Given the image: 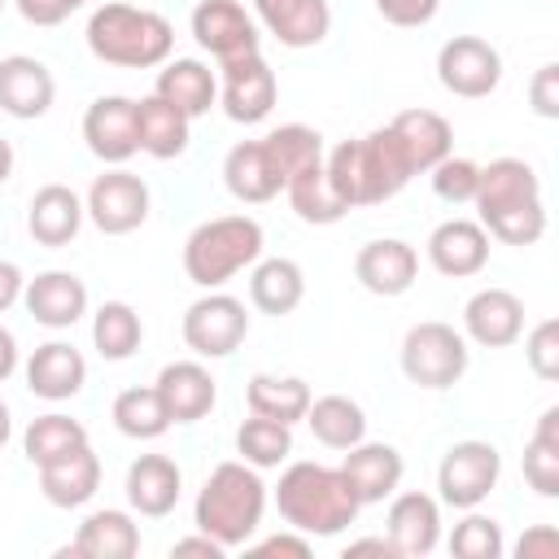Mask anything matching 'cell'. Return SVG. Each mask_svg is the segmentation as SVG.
I'll return each mask as SVG.
<instances>
[{"mask_svg": "<svg viewBox=\"0 0 559 559\" xmlns=\"http://www.w3.org/2000/svg\"><path fill=\"white\" fill-rule=\"evenodd\" d=\"M402 371L419 389H454L467 371V336L441 319H424L402 336Z\"/></svg>", "mask_w": 559, "mask_h": 559, "instance_id": "cell-7", "label": "cell"}, {"mask_svg": "<svg viewBox=\"0 0 559 559\" xmlns=\"http://www.w3.org/2000/svg\"><path fill=\"white\" fill-rule=\"evenodd\" d=\"M79 445H87V428L79 419L61 415V411H48V415L31 419L26 432H22V454L35 467H44V463H52V459H61V454H70Z\"/></svg>", "mask_w": 559, "mask_h": 559, "instance_id": "cell-39", "label": "cell"}, {"mask_svg": "<svg viewBox=\"0 0 559 559\" xmlns=\"http://www.w3.org/2000/svg\"><path fill=\"white\" fill-rule=\"evenodd\" d=\"M83 35H87L92 57L105 61V66H118V70H153L175 48V26L162 13L135 9V4H122V0H109V4L92 9Z\"/></svg>", "mask_w": 559, "mask_h": 559, "instance_id": "cell-4", "label": "cell"}, {"mask_svg": "<svg viewBox=\"0 0 559 559\" xmlns=\"http://www.w3.org/2000/svg\"><path fill=\"white\" fill-rule=\"evenodd\" d=\"M262 140H266V148H271L275 166L284 170V183H288L297 170H306V166L323 162V135H319L314 127H306V122H284V127L266 131Z\"/></svg>", "mask_w": 559, "mask_h": 559, "instance_id": "cell-42", "label": "cell"}, {"mask_svg": "<svg viewBox=\"0 0 559 559\" xmlns=\"http://www.w3.org/2000/svg\"><path fill=\"white\" fill-rule=\"evenodd\" d=\"M9 437H13V415H9V402L0 397V450H4Z\"/></svg>", "mask_w": 559, "mask_h": 559, "instance_id": "cell-56", "label": "cell"}, {"mask_svg": "<svg viewBox=\"0 0 559 559\" xmlns=\"http://www.w3.org/2000/svg\"><path fill=\"white\" fill-rule=\"evenodd\" d=\"M87 380V362L70 341H44L35 345V354L26 358V389L44 402H66L83 389Z\"/></svg>", "mask_w": 559, "mask_h": 559, "instance_id": "cell-26", "label": "cell"}, {"mask_svg": "<svg viewBox=\"0 0 559 559\" xmlns=\"http://www.w3.org/2000/svg\"><path fill=\"white\" fill-rule=\"evenodd\" d=\"M341 472H345L354 498H358L362 507H371V502H384V498L397 493L406 463H402L397 445H384V441H367V437H362L358 445L345 450Z\"/></svg>", "mask_w": 559, "mask_h": 559, "instance_id": "cell-20", "label": "cell"}, {"mask_svg": "<svg viewBox=\"0 0 559 559\" xmlns=\"http://www.w3.org/2000/svg\"><path fill=\"white\" fill-rule=\"evenodd\" d=\"M528 105L537 118H559V66L546 61L528 83Z\"/></svg>", "mask_w": 559, "mask_h": 559, "instance_id": "cell-47", "label": "cell"}, {"mask_svg": "<svg viewBox=\"0 0 559 559\" xmlns=\"http://www.w3.org/2000/svg\"><path fill=\"white\" fill-rule=\"evenodd\" d=\"M236 454L249 463V467H280L288 454H293V424H280V419H266V415H253L236 428Z\"/></svg>", "mask_w": 559, "mask_h": 559, "instance_id": "cell-41", "label": "cell"}, {"mask_svg": "<svg viewBox=\"0 0 559 559\" xmlns=\"http://www.w3.org/2000/svg\"><path fill=\"white\" fill-rule=\"evenodd\" d=\"M135 131H140V153H148L157 162H175L188 153L192 118L179 114L162 96H144V100H135Z\"/></svg>", "mask_w": 559, "mask_h": 559, "instance_id": "cell-32", "label": "cell"}, {"mask_svg": "<svg viewBox=\"0 0 559 559\" xmlns=\"http://www.w3.org/2000/svg\"><path fill=\"white\" fill-rule=\"evenodd\" d=\"M432 192L441 197V201H450V205H463V201H472L476 197V179H480V166L476 162H467V157H441L432 170Z\"/></svg>", "mask_w": 559, "mask_h": 559, "instance_id": "cell-44", "label": "cell"}, {"mask_svg": "<svg viewBox=\"0 0 559 559\" xmlns=\"http://www.w3.org/2000/svg\"><path fill=\"white\" fill-rule=\"evenodd\" d=\"M428 262L450 280L480 275L489 262V231L472 218H445L428 236Z\"/></svg>", "mask_w": 559, "mask_h": 559, "instance_id": "cell-22", "label": "cell"}, {"mask_svg": "<svg viewBox=\"0 0 559 559\" xmlns=\"http://www.w3.org/2000/svg\"><path fill=\"white\" fill-rule=\"evenodd\" d=\"M306 297V275L293 258H258L249 271V301L262 314H293Z\"/></svg>", "mask_w": 559, "mask_h": 559, "instance_id": "cell-33", "label": "cell"}, {"mask_svg": "<svg viewBox=\"0 0 559 559\" xmlns=\"http://www.w3.org/2000/svg\"><path fill=\"white\" fill-rule=\"evenodd\" d=\"M83 140L105 166H122L127 157L140 153V131H135V100L131 96H100L83 114Z\"/></svg>", "mask_w": 559, "mask_h": 559, "instance_id": "cell-14", "label": "cell"}, {"mask_svg": "<svg viewBox=\"0 0 559 559\" xmlns=\"http://www.w3.org/2000/svg\"><path fill=\"white\" fill-rule=\"evenodd\" d=\"M389 131H393V140L406 153V162H411L415 175L419 170H432L454 148V131H450V122L437 109H402L389 122Z\"/></svg>", "mask_w": 559, "mask_h": 559, "instance_id": "cell-29", "label": "cell"}, {"mask_svg": "<svg viewBox=\"0 0 559 559\" xmlns=\"http://www.w3.org/2000/svg\"><path fill=\"white\" fill-rule=\"evenodd\" d=\"M87 218L96 223V231L105 236H127L148 218V183L122 166L105 170L92 179L87 197H83Z\"/></svg>", "mask_w": 559, "mask_h": 559, "instance_id": "cell-11", "label": "cell"}, {"mask_svg": "<svg viewBox=\"0 0 559 559\" xmlns=\"http://www.w3.org/2000/svg\"><path fill=\"white\" fill-rule=\"evenodd\" d=\"M4 4H9V0H0V9H4Z\"/></svg>", "mask_w": 559, "mask_h": 559, "instance_id": "cell-57", "label": "cell"}, {"mask_svg": "<svg viewBox=\"0 0 559 559\" xmlns=\"http://www.w3.org/2000/svg\"><path fill=\"white\" fill-rule=\"evenodd\" d=\"M284 197H288L293 214H297L301 223H310V227H328V223H341V218L349 214V205H345V201L336 197V188L328 183L323 162L297 170V175L284 183Z\"/></svg>", "mask_w": 559, "mask_h": 559, "instance_id": "cell-35", "label": "cell"}, {"mask_svg": "<svg viewBox=\"0 0 559 559\" xmlns=\"http://www.w3.org/2000/svg\"><path fill=\"white\" fill-rule=\"evenodd\" d=\"M253 13L284 48H314L332 31L328 0H253Z\"/></svg>", "mask_w": 559, "mask_h": 559, "instance_id": "cell-23", "label": "cell"}, {"mask_svg": "<svg viewBox=\"0 0 559 559\" xmlns=\"http://www.w3.org/2000/svg\"><path fill=\"white\" fill-rule=\"evenodd\" d=\"M192 39L223 66L249 52H262V35L258 22L245 13V4L236 0H201L192 9Z\"/></svg>", "mask_w": 559, "mask_h": 559, "instance_id": "cell-12", "label": "cell"}, {"mask_svg": "<svg viewBox=\"0 0 559 559\" xmlns=\"http://www.w3.org/2000/svg\"><path fill=\"white\" fill-rule=\"evenodd\" d=\"M480 227L502 245H537L546 231V205H542V179L524 157H493L480 166L476 197Z\"/></svg>", "mask_w": 559, "mask_h": 559, "instance_id": "cell-1", "label": "cell"}, {"mask_svg": "<svg viewBox=\"0 0 559 559\" xmlns=\"http://www.w3.org/2000/svg\"><path fill=\"white\" fill-rule=\"evenodd\" d=\"M245 402H249L253 415H266V419H280V424H297V419H306L310 384L297 380V376H266V371H258L245 384Z\"/></svg>", "mask_w": 559, "mask_h": 559, "instance_id": "cell-36", "label": "cell"}, {"mask_svg": "<svg viewBox=\"0 0 559 559\" xmlns=\"http://www.w3.org/2000/svg\"><path fill=\"white\" fill-rule=\"evenodd\" d=\"M384 524H389V542L397 555H432L441 542V502L419 489L393 493Z\"/></svg>", "mask_w": 559, "mask_h": 559, "instance_id": "cell-24", "label": "cell"}, {"mask_svg": "<svg viewBox=\"0 0 559 559\" xmlns=\"http://www.w3.org/2000/svg\"><path fill=\"white\" fill-rule=\"evenodd\" d=\"M275 511L288 528H297L306 537H336L341 528H349L358 520L362 502L354 498L341 467H323V463L301 459V463H288L280 472Z\"/></svg>", "mask_w": 559, "mask_h": 559, "instance_id": "cell-2", "label": "cell"}, {"mask_svg": "<svg viewBox=\"0 0 559 559\" xmlns=\"http://www.w3.org/2000/svg\"><path fill=\"white\" fill-rule=\"evenodd\" d=\"M22 288H26L22 271H17L13 262H0V314H4L9 306H17V301H22Z\"/></svg>", "mask_w": 559, "mask_h": 559, "instance_id": "cell-51", "label": "cell"}, {"mask_svg": "<svg viewBox=\"0 0 559 559\" xmlns=\"http://www.w3.org/2000/svg\"><path fill=\"white\" fill-rule=\"evenodd\" d=\"M524 480L542 498H559V406H546L528 445H524Z\"/></svg>", "mask_w": 559, "mask_h": 559, "instance_id": "cell-37", "label": "cell"}, {"mask_svg": "<svg viewBox=\"0 0 559 559\" xmlns=\"http://www.w3.org/2000/svg\"><path fill=\"white\" fill-rule=\"evenodd\" d=\"M262 511H266V485H262L258 467H249L240 459V463H218L205 476L197 507H192V520L205 537H214L223 550H231L258 533Z\"/></svg>", "mask_w": 559, "mask_h": 559, "instance_id": "cell-5", "label": "cell"}, {"mask_svg": "<svg viewBox=\"0 0 559 559\" xmlns=\"http://www.w3.org/2000/svg\"><path fill=\"white\" fill-rule=\"evenodd\" d=\"M153 96L170 100V105H175L179 114H188V118H201V114H210V109L218 105V79H214V70H210L205 61H197V57H175V61H162Z\"/></svg>", "mask_w": 559, "mask_h": 559, "instance_id": "cell-28", "label": "cell"}, {"mask_svg": "<svg viewBox=\"0 0 559 559\" xmlns=\"http://www.w3.org/2000/svg\"><path fill=\"white\" fill-rule=\"evenodd\" d=\"M153 389H157V397H162L170 424H197V419H205V415L214 411V402H218V380L210 376V367H201V362H192V358L166 362V367L157 371V384H153Z\"/></svg>", "mask_w": 559, "mask_h": 559, "instance_id": "cell-17", "label": "cell"}, {"mask_svg": "<svg viewBox=\"0 0 559 559\" xmlns=\"http://www.w3.org/2000/svg\"><path fill=\"white\" fill-rule=\"evenodd\" d=\"M450 555L459 559H498L502 555V528L493 515H480L476 507L454 524L450 533Z\"/></svg>", "mask_w": 559, "mask_h": 559, "instance_id": "cell-43", "label": "cell"}, {"mask_svg": "<svg viewBox=\"0 0 559 559\" xmlns=\"http://www.w3.org/2000/svg\"><path fill=\"white\" fill-rule=\"evenodd\" d=\"M515 555H520V559H555V555H559V533H555L550 524H537V528H528V533L520 537Z\"/></svg>", "mask_w": 559, "mask_h": 559, "instance_id": "cell-50", "label": "cell"}, {"mask_svg": "<svg viewBox=\"0 0 559 559\" xmlns=\"http://www.w3.org/2000/svg\"><path fill=\"white\" fill-rule=\"evenodd\" d=\"M9 175H13V144L0 135V183H4Z\"/></svg>", "mask_w": 559, "mask_h": 559, "instance_id": "cell-55", "label": "cell"}, {"mask_svg": "<svg viewBox=\"0 0 559 559\" xmlns=\"http://www.w3.org/2000/svg\"><path fill=\"white\" fill-rule=\"evenodd\" d=\"M258 258H262V223L249 214L205 218L183 240V275L197 288H223Z\"/></svg>", "mask_w": 559, "mask_h": 559, "instance_id": "cell-6", "label": "cell"}, {"mask_svg": "<svg viewBox=\"0 0 559 559\" xmlns=\"http://www.w3.org/2000/svg\"><path fill=\"white\" fill-rule=\"evenodd\" d=\"M223 83H218V105L231 122H262L271 109H275V70L266 66L262 52H249V57H236V61H223Z\"/></svg>", "mask_w": 559, "mask_h": 559, "instance_id": "cell-13", "label": "cell"}, {"mask_svg": "<svg viewBox=\"0 0 559 559\" xmlns=\"http://www.w3.org/2000/svg\"><path fill=\"white\" fill-rule=\"evenodd\" d=\"M502 476V454L489 445V441H454L445 454H441V467H437V489H441V502L454 507V511H472L480 507L493 485Z\"/></svg>", "mask_w": 559, "mask_h": 559, "instance_id": "cell-9", "label": "cell"}, {"mask_svg": "<svg viewBox=\"0 0 559 559\" xmlns=\"http://www.w3.org/2000/svg\"><path fill=\"white\" fill-rule=\"evenodd\" d=\"M419 275V253L406 240H367L354 258V280L376 297H402Z\"/></svg>", "mask_w": 559, "mask_h": 559, "instance_id": "cell-21", "label": "cell"}, {"mask_svg": "<svg viewBox=\"0 0 559 559\" xmlns=\"http://www.w3.org/2000/svg\"><path fill=\"white\" fill-rule=\"evenodd\" d=\"M437 79H441V87L450 96L480 100L502 83V57L480 35H454L437 52Z\"/></svg>", "mask_w": 559, "mask_h": 559, "instance_id": "cell-10", "label": "cell"}, {"mask_svg": "<svg viewBox=\"0 0 559 559\" xmlns=\"http://www.w3.org/2000/svg\"><path fill=\"white\" fill-rule=\"evenodd\" d=\"M245 336H249V310L231 293L205 288V297H197L183 310V341L197 358H227L240 349Z\"/></svg>", "mask_w": 559, "mask_h": 559, "instance_id": "cell-8", "label": "cell"}, {"mask_svg": "<svg viewBox=\"0 0 559 559\" xmlns=\"http://www.w3.org/2000/svg\"><path fill=\"white\" fill-rule=\"evenodd\" d=\"M17 4V13L31 22V26H57V22H66L74 9H83L87 0H13Z\"/></svg>", "mask_w": 559, "mask_h": 559, "instance_id": "cell-48", "label": "cell"}, {"mask_svg": "<svg viewBox=\"0 0 559 559\" xmlns=\"http://www.w3.org/2000/svg\"><path fill=\"white\" fill-rule=\"evenodd\" d=\"M170 555H175V559H183V555H205V559H223V546H218L214 537H205V533L197 528V537H183V542H175V546H170Z\"/></svg>", "mask_w": 559, "mask_h": 559, "instance_id": "cell-52", "label": "cell"}, {"mask_svg": "<svg viewBox=\"0 0 559 559\" xmlns=\"http://www.w3.org/2000/svg\"><path fill=\"white\" fill-rule=\"evenodd\" d=\"M13 371H17V341H13V332L0 323V384H4Z\"/></svg>", "mask_w": 559, "mask_h": 559, "instance_id": "cell-54", "label": "cell"}, {"mask_svg": "<svg viewBox=\"0 0 559 559\" xmlns=\"http://www.w3.org/2000/svg\"><path fill=\"white\" fill-rule=\"evenodd\" d=\"M323 170H328V183L336 188V197H341L349 210L384 205V201L397 197V192L411 183V175H415L389 127H376V131L362 135V140H341V144L323 157Z\"/></svg>", "mask_w": 559, "mask_h": 559, "instance_id": "cell-3", "label": "cell"}, {"mask_svg": "<svg viewBox=\"0 0 559 559\" xmlns=\"http://www.w3.org/2000/svg\"><path fill=\"white\" fill-rule=\"evenodd\" d=\"M179 489H183V476H179L175 459H166V454H140L127 467V502H131V511H140L148 520L170 515L179 502Z\"/></svg>", "mask_w": 559, "mask_h": 559, "instance_id": "cell-27", "label": "cell"}, {"mask_svg": "<svg viewBox=\"0 0 559 559\" xmlns=\"http://www.w3.org/2000/svg\"><path fill=\"white\" fill-rule=\"evenodd\" d=\"M83 218H87V210H83V201H79L74 188H66V183H44V188L31 197L26 231H31L35 245L61 249V245H70V240L79 236Z\"/></svg>", "mask_w": 559, "mask_h": 559, "instance_id": "cell-25", "label": "cell"}, {"mask_svg": "<svg viewBox=\"0 0 559 559\" xmlns=\"http://www.w3.org/2000/svg\"><path fill=\"white\" fill-rule=\"evenodd\" d=\"M109 415H114V428L122 437H131V441H153V437H162L170 428V415H166V406H162L153 384L148 389H122L114 397Z\"/></svg>", "mask_w": 559, "mask_h": 559, "instance_id": "cell-40", "label": "cell"}, {"mask_svg": "<svg viewBox=\"0 0 559 559\" xmlns=\"http://www.w3.org/2000/svg\"><path fill=\"white\" fill-rule=\"evenodd\" d=\"M358 555H380V559H393L397 550H393V542H389V537H358V542H349V546H345V559H358Z\"/></svg>", "mask_w": 559, "mask_h": 559, "instance_id": "cell-53", "label": "cell"}, {"mask_svg": "<svg viewBox=\"0 0 559 559\" xmlns=\"http://www.w3.org/2000/svg\"><path fill=\"white\" fill-rule=\"evenodd\" d=\"M144 341V323L135 314V306L127 301H105L96 314H92V345L100 358L109 362H127Z\"/></svg>", "mask_w": 559, "mask_h": 559, "instance_id": "cell-38", "label": "cell"}, {"mask_svg": "<svg viewBox=\"0 0 559 559\" xmlns=\"http://www.w3.org/2000/svg\"><path fill=\"white\" fill-rule=\"evenodd\" d=\"M437 9H441V0H376V13L393 26H406V31L428 26L437 17Z\"/></svg>", "mask_w": 559, "mask_h": 559, "instance_id": "cell-46", "label": "cell"}, {"mask_svg": "<svg viewBox=\"0 0 559 559\" xmlns=\"http://www.w3.org/2000/svg\"><path fill=\"white\" fill-rule=\"evenodd\" d=\"M306 424H310L314 441L328 445V450H349V445H358V441L367 437V415H362V406H358L354 397H345V393L310 397Z\"/></svg>", "mask_w": 559, "mask_h": 559, "instance_id": "cell-34", "label": "cell"}, {"mask_svg": "<svg viewBox=\"0 0 559 559\" xmlns=\"http://www.w3.org/2000/svg\"><path fill=\"white\" fill-rule=\"evenodd\" d=\"M52 96H57V83L39 57H26V52L0 57V109L9 118H22V122L44 118L52 109Z\"/></svg>", "mask_w": 559, "mask_h": 559, "instance_id": "cell-15", "label": "cell"}, {"mask_svg": "<svg viewBox=\"0 0 559 559\" xmlns=\"http://www.w3.org/2000/svg\"><path fill=\"white\" fill-rule=\"evenodd\" d=\"M524 358H528V367H533L537 380H559V323L555 319H542L528 332Z\"/></svg>", "mask_w": 559, "mask_h": 559, "instance_id": "cell-45", "label": "cell"}, {"mask_svg": "<svg viewBox=\"0 0 559 559\" xmlns=\"http://www.w3.org/2000/svg\"><path fill=\"white\" fill-rule=\"evenodd\" d=\"M96 489H100V459L92 454V445H79L39 467V493L61 511L92 502Z\"/></svg>", "mask_w": 559, "mask_h": 559, "instance_id": "cell-30", "label": "cell"}, {"mask_svg": "<svg viewBox=\"0 0 559 559\" xmlns=\"http://www.w3.org/2000/svg\"><path fill=\"white\" fill-rule=\"evenodd\" d=\"M463 332L485 349H507L524 332V301L507 288H480L463 306Z\"/></svg>", "mask_w": 559, "mask_h": 559, "instance_id": "cell-19", "label": "cell"}, {"mask_svg": "<svg viewBox=\"0 0 559 559\" xmlns=\"http://www.w3.org/2000/svg\"><path fill=\"white\" fill-rule=\"evenodd\" d=\"M66 555H74V559H131V555H140V524L118 507L92 511L79 524Z\"/></svg>", "mask_w": 559, "mask_h": 559, "instance_id": "cell-31", "label": "cell"}, {"mask_svg": "<svg viewBox=\"0 0 559 559\" xmlns=\"http://www.w3.org/2000/svg\"><path fill=\"white\" fill-rule=\"evenodd\" d=\"M22 301L39 328L61 332L87 314V284L74 271H39L35 280H26Z\"/></svg>", "mask_w": 559, "mask_h": 559, "instance_id": "cell-16", "label": "cell"}, {"mask_svg": "<svg viewBox=\"0 0 559 559\" xmlns=\"http://www.w3.org/2000/svg\"><path fill=\"white\" fill-rule=\"evenodd\" d=\"M223 183H227V192L236 201L262 205V201H271V197L284 192V170L275 166L266 140H240L223 157Z\"/></svg>", "mask_w": 559, "mask_h": 559, "instance_id": "cell-18", "label": "cell"}, {"mask_svg": "<svg viewBox=\"0 0 559 559\" xmlns=\"http://www.w3.org/2000/svg\"><path fill=\"white\" fill-rule=\"evenodd\" d=\"M253 555L258 559H271V555H288V559H306L310 555V537L306 533H275V537H266V542H258L253 546Z\"/></svg>", "mask_w": 559, "mask_h": 559, "instance_id": "cell-49", "label": "cell"}]
</instances>
